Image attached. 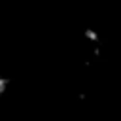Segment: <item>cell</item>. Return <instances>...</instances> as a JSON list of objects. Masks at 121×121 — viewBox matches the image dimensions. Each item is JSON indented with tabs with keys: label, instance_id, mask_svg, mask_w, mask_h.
<instances>
[{
	"label": "cell",
	"instance_id": "6da1fadb",
	"mask_svg": "<svg viewBox=\"0 0 121 121\" xmlns=\"http://www.w3.org/2000/svg\"><path fill=\"white\" fill-rule=\"evenodd\" d=\"M81 38H83V42L87 43V47L98 51V47H100V34H98L95 28H83Z\"/></svg>",
	"mask_w": 121,
	"mask_h": 121
},
{
	"label": "cell",
	"instance_id": "7a4b0ae2",
	"mask_svg": "<svg viewBox=\"0 0 121 121\" xmlns=\"http://www.w3.org/2000/svg\"><path fill=\"white\" fill-rule=\"evenodd\" d=\"M8 89H9V78H8V74H4L0 70V98L8 93Z\"/></svg>",
	"mask_w": 121,
	"mask_h": 121
}]
</instances>
